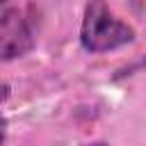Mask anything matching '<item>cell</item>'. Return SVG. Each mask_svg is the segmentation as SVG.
I'll list each match as a JSON object with an SVG mask.
<instances>
[{
  "instance_id": "6da1fadb",
  "label": "cell",
  "mask_w": 146,
  "mask_h": 146,
  "mask_svg": "<svg viewBox=\"0 0 146 146\" xmlns=\"http://www.w3.org/2000/svg\"><path fill=\"white\" fill-rule=\"evenodd\" d=\"M135 39V30L116 18L103 0H89L84 7L80 41L82 48L89 52H107L114 48H121Z\"/></svg>"
},
{
  "instance_id": "7a4b0ae2",
  "label": "cell",
  "mask_w": 146,
  "mask_h": 146,
  "mask_svg": "<svg viewBox=\"0 0 146 146\" xmlns=\"http://www.w3.org/2000/svg\"><path fill=\"white\" fill-rule=\"evenodd\" d=\"M34 46V18L27 7H0V57H23Z\"/></svg>"
},
{
  "instance_id": "3957f363",
  "label": "cell",
  "mask_w": 146,
  "mask_h": 146,
  "mask_svg": "<svg viewBox=\"0 0 146 146\" xmlns=\"http://www.w3.org/2000/svg\"><path fill=\"white\" fill-rule=\"evenodd\" d=\"M5 139H7V121L0 116V146L5 144Z\"/></svg>"
},
{
  "instance_id": "277c9868",
  "label": "cell",
  "mask_w": 146,
  "mask_h": 146,
  "mask_svg": "<svg viewBox=\"0 0 146 146\" xmlns=\"http://www.w3.org/2000/svg\"><path fill=\"white\" fill-rule=\"evenodd\" d=\"M9 98V87L7 84H0V103H5Z\"/></svg>"
},
{
  "instance_id": "5b68a950",
  "label": "cell",
  "mask_w": 146,
  "mask_h": 146,
  "mask_svg": "<svg viewBox=\"0 0 146 146\" xmlns=\"http://www.w3.org/2000/svg\"><path fill=\"white\" fill-rule=\"evenodd\" d=\"M84 146H107L105 141H91V144H84Z\"/></svg>"
},
{
  "instance_id": "8992f818",
  "label": "cell",
  "mask_w": 146,
  "mask_h": 146,
  "mask_svg": "<svg viewBox=\"0 0 146 146\" xmlns=\"http://www.w3.org/2000/svg\"><path fill=\"white\" fill-rule=\"evenodd\" d=\"M9 2H14V0H0V7H2V5H9Z\"/></svg>"
},
{
  "instance_id": "52a82bcc",
  "label": "cell",
  "mask_w": 146,
  "mask_h": 146,
  "mask_svg": "<svg viewBox=\"0 0 146 146\" xmlns=\"http://www.w3.org/2000/svg\"><path fill=\"white\" fill-rule=\"evenodd\" d=\"M144 66H146V62H144Z\"/></svg>"
}]
</instances>
